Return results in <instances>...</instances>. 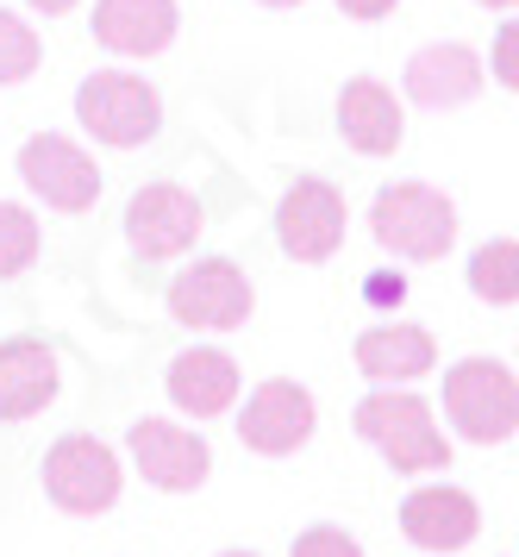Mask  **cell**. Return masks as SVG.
Masks as SVG:
<instances>
[{
	"label": "cell",
	"instance_id": "4",
	"mask_svg": "<svg viewBox=\"0 0 519 557\" xmlns=\"http://www.w3.org/2000/svg\"><path fill=\"white\" fill-rule=\"evenodd\" d=\"M75 120H82V132L95 145L132 151V145L163 132V95L145 76H132V70H95L75 88Z\"/></svg>",
	"mask_w": 519,
	"mask_h": 557
},
{
	"label": "cell",
	"instance_id": "20",
	"mask_svg": "<svg viewBox=\"0 0 519 557\" xmlns=\"http://www.w3.org/2000/svg\"><path fill=\"white\" fill-rule=\"evenodd\" d=\"M32 257H38V213L20 201H0V282L25 276Z\"/></svg>",
	"mask_w": 519,
	"mask_h": 557
},
{
	"label": "cell",
	"instance_id": "5",
	"mask_svg": "<svg viewBox=\"0 0 519 557\" xmlns=\"http://www.w3.org/2000/svg\"><path fill=\"white\" fill-rule=\"evenodd\" d=\"M120 457L100 445L95 432H63L57 445L45 451V495L63 513H107L120 502Z\"/></svg>",
	"mask_w": 519,
	"mask_h": 557
},
{
	"label": "cell",
	"instance_id": "18",
	"mask_svg": "<svg viewBox=\"0 0 519 557\" xmlns=\"http://www.w3.org/2000/svg\"><path fill=\"white\" fill-rule=\"evenodd\" d=\"M57 395V351L45 338H7L0 345V420H32Z\"/></svg>",
	"mask_w": 519,
	"mask_h": 557
},
{
	"label": "cell",
	"instance_id": "21",
	"mask_svg": "<svg viewBox=\"0 0 519 557\" xmlns=\"http://www.w3.org/2000/svg\"><path fill=\"white\" fill-rule=\"evenodd\" d=\"M38 63H45L38 32L25 26L20 13H7V7H0V82H25Z\"/></svg>",
	"mask_w": 519,
	"mask_h": 557
},
{
	"label": "cell",
	"instance_id": "24",
	"mask_svg": "<svg viewBox=\"0 0 519 557\" xmlns=\"http://www.w3.org/2000/svg\"><path fill=\"white\" fill-rule=\"evenodd\" d=\"M338 7H345L350 20H363V26H370V20H388L400 0H338Z\"/></svg>",
	"mask_w": 519,
	"mask_h": 557
},
{
	"label": "cell",
	"instance_id": "22",
	"mask_svg": "<svg viewBox=\"0 0 519 557\" xmlns=\"http://www.w3.org/2000/svg\"><path fill=\"white\" fill-rule=\"evenodd\" d=\"M288 557H363V545H357L345 527H307Z\"/></svg>",
	"mask_w": 519,
	"mask_h": 557
},
{
	"label": "cell",
	"instance_id": "13",
	"mask_svg": "<svg viewBox=\"0 0 519 557\" xmlns=\"http://www.w3.org/2000/svg\"><path fill=\"white\" fill-rule=\"evenodd\" d=\"M338 132H345V145L357 157H395L400 138H407V113H400L395 88L375 76L345 82V95H338Z\"/></svg>",
	"mask_w": 519,
	"mask_h": 557
},
{
	"label": "cell",
	"instance_id": "17",
	"mask_svg": "<svg viewBox=\"0 0 519 557\" xmlns=\"http://www.w3.org/2000/svg\"><path fill=\"white\" fill-rule=\"evenodd\" d=\"M357 370L370 382H413V376H432L438 370V338L425 326H407V320H388V326H370L357 332Z\"/></svg>",
	"mask_w": 519,
	"mask_h": 557
},
{
	"label": "cell",
	"instance_id": "1",
	"mask_svg": "<svg viewBox=\"0 0 519 557\" xmlns=\"http://www.w3.org/2000/svg\"><path fill=\"white\" fill-rule=\"evenodd\" d=\"M350 426H357L363 445H375V451L388 457L395 470H445L450 463L438 413H432V401L413 395V388H395V382H388V388L363 395L357 413H350Z\"/></svg>",
	"mask_w": 519,
	"mask_h": 557
},
{
	"label": "cell",
	"instance_id": "2",
	"mask_svg": "<svg viewBox=\"0 0 519 557\" xmlns=\"http://www.w3.org/2000/svg\"><path fill=\"white\" fill-rule=\"evenodd\" d=\"M370 232L382 251L407 257V263H438L457 245V207L432 182H388L370 207Z\"/></svg>",
	"mask_w": 519,
	"mask_h": 557
},
{
	"label": "cell",
	"instance_id": "14",
	"mask_svg": "<svg viewBox=\"0 0 519 557\" xmlns=\"http://www.w3.org/2000/svg\"><path fill=\"white\" fill-rule=\"evenodd\" d=\"M182 7L175 0H95V38L113 57H157L170 51Z\"/></svg>",
	"mask_w": 519,
	"mask_h": 557
},
{
	"label": "cell",
	"instance_id": "26",
	"mask_svg": "<svg viewBox=\"0 0 519 557\" xmlns=\"http://www.w3.org/2000/svg\"><path fill=\"white\" fill-rule=\"evenodd\" d=\"M25 7H38V13H45V20H57V13H70L75 0H25Z\"/></svg>",
	"mask_w": 519,
	"mask_h": 557
},
{
	"label": "cell",
	"instance_id": "9",
	"mask_svg": "<svg viewBox=\"0 0 519 557\" xmlns=\"http://www.w3.org/2000/svg\"><path fill=\"white\" fill-rule=\"evenodd\" d=\"M200 226H207V213H200V201L182 182H145L132 195V207H125V238H132V251L145 257V263L195 251Z\"/></svg>",
	"mask_w": 519,
	"mask_h": 557
},
{
	"label": "cell",
	"instance_id": "7",
	"mask_svg": "<svg viewBox=\"0 0 519 557\" xmlns=\"http://www.w3.org/2000/svg\"><path fill=\"white\" fill-rule=\"evenodd\" d=\"M20 176L57 213H88L100 201V163L63 132H32L20 145Z\"/></svg>",
	"mask_w": 519,
	"mask_h": 557
},
{
	"label": "cell",
	"instance_id": "10",
	"mask_svg": "<svg viewBox=\"0 0 519 557\" xmlns=\"http://www.w3.org/2000/svg\"><path fill=\"white\" fill-rule=\"evenodd\" d=\"M345 195L332 188L325 176H300L282 207H275V238H282V251L295 257V263H325V257H338L345 245Z\"/></svg>",
	"mask_w": 519,
	"mask_h": 557
},
{
	"label": "cell",
	"instance_id": "29",
	"mask_svg": "<svg viewBox=\"0 0 519 557\" xmlns=\"http://www.w3.org/2000/svg\"><path fill=\"white\" fill-rule=\"evenodd\" d=\"M220 557H257V552H220Z\"/></svg>",
	"mask_w": 519,
	"mask_h": 557
},
{
	"label": "cell",
	"instance_id": "23",
	"mask_svg": "<svg viewBox=\"0 0 519 557\" xmlns=\"http://www.w3.org/2000/svg\"><path fill=\"white\" fill-rule=\"evenodd\" d=\"M514 51H519V32H514V26H501V38H495V76H501V88H507V95L519 88V63H514Z\"/></svg>",
	"mask_w": 519,
	"mask_h": 557
},
{
	"label": "cell",
	"instance_id": "25",
	"mask_svg": "<svg viewBox=\"0 0 519 557\" xmlns=\"http://www.w3.org/2000/svg\"><path fill=\"white\" fill-rule=\"evenodd\" d=\"M400 295H407V282H400V276H370V301H382V307H395Z\"/></svg>",
	"mask_w": 519,
	"mask_h": 557
},
{
	"label": "cell",
	"instance_id": "8",
	"mask_svg": "<svg viewBox=\"0 0 519 557\" xmlns=\"http://www.w3.org/2000/svg\"><path fill=\"white\" fill-rule=\"evenodd\" d=\"M320 426V407H313V388L295 376H270L250 388L245 413H238V438H245L257 457H295Z\"/></svg>",
	"mask_w": 519,
	"mask_h": 557
},
{
	"label": "cell",
	"instance_id": "12",
	"mask_svg": "<svg viewBox=\"0 0 519 557\" xmlns=\"http://www.w3.org/2000/svg\"><path fill=\"white\" fill-rule=\"evenodd\" d=\"M400 532H407V545H420V552H464L475 532H482V507H475L470 488L432 482V488H413V495L400 502Z\"/></svg>",
	"mask_w": 519,
	"mask_h": 557
},
{
	"label": "cell",
	"instance_id": "27",
	"mask_svg": "<svg viewBox=\"0 0 519 557\" xmlns=\"http://www.w3.org/2000/svg\"><path fill=\"white\" fill-rule=\"evenodd\" d=\"M475 7H495V13H507V7H514V0H475Z\"/></svg>",
	"mask_w": 519,
	"mask_h": 557
},
{
	"label": "cell",
	"instance_id": "6",
	"mask_svg": "<svg viewBox=\"0 0 519 557\" xmlns=\"http://www.w3.org/2000/svg\"><path fill=\"white\" fill-rule=\"evenodd\" d=\"M250 276L232 257H195L170 282V313L195 332H238L250 320Z\"/></svg>",
	"mask_w": 519,
	"mask_h": 557
},
{
	"label": "cell",
	"instance_id": "15",
	"mask_svg": "<svg viewBox=\"0 0 519 557\" xmlns=\"http://www.w3.org/2000/svg\"><path fill=\"white\" fill-rule=\"evenodd\" d=\"M163 388H170V401L182 407L188 420H220L225 407L238 401V363H232V351H220V345H195V351H182L170 363Z\"/></svg>",
	"mask_w": 519,
	"mask_h": 557
},
{
	"label": "cell",
	"instance_id": "28",
	"mask_svg": "<svg viewBox=\"0 0 519 557\" xmlns=\"http://www.w3.org/2000/svg\"><path fill=\"white\" fill-rule=\"evenodd\" d=\"M263 7H300V0H263Z\"/></svg>",
	"mask_w": 519,
	"mask_h": 557
},
{
	"label": "cell",
	"instance_id": "11",
	"mask_svg": "<svg viewBox=\"0 0 519 557\" xmlns=\"http://www.w3.org/2000/svg\"><path fill=\"white\" fill-rule=\"evenodd\" d=\"M125 451L138 463V476L150 488H163V495H195L200 482L213 476L207 438H195V432L175 426V420H138V426L125 432Z\"/></svg>",
	"mask_w": 519,
	"mask_h": 557
},
{
	"label": "cell",
	"instance_id": "3",
	"mask_svg": "<svg viewBox=\"0 0 519 557\" xmlns=\"http://www.w3.org/2000/svg\"><path fill=\"white\" fill-rule=\"evenodd\" d=\"M445 413L470 445H507L519 432V376L507 357H464L445 370Z\"/></svg>",
	"mask_w": 519,
	"mask_h": 557
},
{
	"label": "cell",
	"instance_id": "19",
	"mask_svg": "<svg viewBox=\"0 0 519 557\" xmlns=\"http://www.w3.org/2000/svg\"><path fill=\"white\" fill-rule=\"evenodd\" d=\"M470 288L489 307H514L519 301V245L514 238H489V245L470 257Z\"/></svg>",
	"mask_w": 519,
	"mask_h": 557
},
{
	"label": "cell",
	"instance_id": "16",
	"mask_svg": "<svg viewBox=\"0 0 519 557\" xmlns=\"http://www.w3.org/2000/svg\"><path fill=\"white\" fill-rule=\"evenodd\" d=\"M482 95V57L470 45H425L407 63V101L450 113V107H470Z\"/></svg>",
	"mask_w": 519,
	"mask_h": 557
}]
</instances>
